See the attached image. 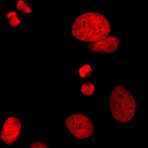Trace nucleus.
Masks as SVG:
<instances>
[{
    "instance_id": "3",
    "label": "nucleus",
    "mask_w": 148,
    "mask_h": 148,
    "mask_svg": "<svg viewBox=\"0 0 148 148\" xmlns=\"http://www.w3.org/2000/svg\"><path fill=\"white\" fill-rule=\"evenodd\" d=\"M63 126L70 136L76 140H93L96 126L89 115L84 113H71L65 116Z\"/></svg>"
},
{
    "instance_id": "9",
    "label": "nucleus",
    "mask_w": 148,
    "mask_h": 148,
    "mask_svg": "<svg viewBox=\"0 0 148 148\" xmlns=\"http://www.w3.org/2000/svg\"><path fill=\"white\" fill-rule=\"evenodd\" d=\"M79 94L84 98L93 97L96 92V85L92 82L87 81L83 82L79 87Z\"/></svg>"
},
{
    "instance_id": "1",
    "label": "nucleus",
    "mask_w": 148,
    "mask_h": 148,
    "mask_svg": "<svg viewBox=\"0 0 148 148\" xmlns=\"http://www.w3.org/2000/svg\"><path fill=\"white\" fill-rule=\"evenodd\" d=\"M111 20L100 10H88L73 19L71 35L73 39L84 44H91L110 35Z\"/></svg>"
},
{
    "instance_id": "2",
    "label": "nucleus",
    "mask_w": 148,
    "mask_h": 148,
    "mask_svg": "<svg viewBox=\"0 0 148 148\" xmlns=\"http://www.w3.org/2000/svg\"><path fill=\"white\" fill-rule=\"evenodd\" d=\"M139 102L136 94L126 86L116 84L108 94V112L111 119L120 125H127L136 118Z\"/></svg>"
},
{
    "instance_id": "8",
    "label": "nucleus",
    "mask_w": 148,
    "mask_h": 148,
    "mask_svg": "<svg viewBox=\"0 0 148 148\" xmlns=\"http://www.w3.org/2000/svg\"><path fill=\"white\" fill-rule=\"evenodd\" d=\"M76 74L82 79H87L92 77L94 74V66L92 63L84 62L79 67L76 71Z\"/></svg>"
},
{
    "instance_id": "10",
    "label": "nucleus",
    "mask_w": 148,
    "mask_h": 148,
    "mask_svg": "<svg viewBox=\"0 0 148 148\" xmlns=\"http://www.w3.org/2000/svg\"><path fill=\"white\" fill-rule=\"evenodd\" d=\"M28 148H51V147L45 141L35 140L29 144Z\"/></svg>"
},
{
    "instance_id": "7",
    "label": "nucleus",
    "mask_w": 148,
    "mask_h": 148,
    "mask_svg": "<svg viewBox=\"0 0 148 148\" xmlns=\"http://www.w3.org/2000/svg\"><path fill=\"white\" fill-rule=\"evenodd\" d=\"M14 6L20 14L25 16H33L35 14V8L30 0H16Z\"/></svg>"
},
{
    "instance_id": "5",
    "label": "nucleus",
    "mask_w": 148,
    "mask_h": 148,
    "mask_svg": "<svg viewBox=\"0 0 148 148\" xmlns=\"http://www.w3.org/2000/svg\"><path fill=\"white\" fill-rule=\"evenodd\" d=\"M121 47V38L112 34L88 45L87 50L90 53H96L102 56H110L119 52Z\"/></svg>"
},
{
    "instance_id": "4",
    "label": "nucleus",
    "mask_w": 148,
    "mask_h": 148,
    "mask_svg": "<svg viewBox=\"0 0 148 148\" xmlns=\"http://www.w3.org/2000/svg\"><path fill=\"white\" fill-rule=\"evenodd\" d=\"M25 126L16 115H8L5 117L1 125V143L5 147H12L20 141L25 133Z\"/></svg>"
},
{
    "instance_id": "6",
    "label": "nucleus",
    "mask_w": 148,
    "mask_h": 148,
    "mask_svg": "<svg viewBox=\"0 0 148 148\" xmlns=\"http://www.w3.org/2000/svg\"><path fill=\"white\" fill-rule=\"evenodd\" d=\"M19 14L16 9H8L3 12L2 16L10 28L20 29L23 27L24 22Z\"/></svg>"
}]
</instances>
